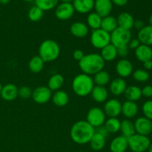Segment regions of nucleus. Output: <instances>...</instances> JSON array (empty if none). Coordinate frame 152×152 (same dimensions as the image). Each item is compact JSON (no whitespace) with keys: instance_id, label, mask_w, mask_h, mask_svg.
I'll return each mask as SVG.
<instances>
[{"instance_id":"nucleus-1","label":"nucleus","mask_w":152,"mask_h":152,"mask_svg":"<svg viewBox=\"0 0 152 152\" xmlns=\"http://www.w3.org/2000/svg\"><path fill=\"white\" fill-rule=\"evenodd\" d=\"M95 133V129L86 120H80L74 123L70 131V136L75 143L85 145L89 143Z\"/></svg>"},{"instance_id":"nucleus-2","label":"nucleus","mask_w":152,"mask_h":152,"mask_svg":"<svg viewBox=\"0 0 152 152\" xmlns=\"http://www.w3.org/2000/svg\"><path fill=\"white\" fill-rule=\"evenodd\" d=\"M105 62L99 53H88L79 62V67L83 74L91 76L104 69Z\"/></svg>"},{"instance_id":"nucleus-3","label":"nucleus","mask_w":152,"mask_h":152,"mask_svg":"<svg viewBox=\"0 0 152 152\" xmlns=\"http://www.w3.org/2000/svg\"><path fill=\"white\" fill-rule=\"evenodd\" d=\"M93 78L86 74H80L76 76L72 81V89L76 95L85 97L91 94L94 87Z\"/></svg>"},{"instance_id":"nucleus-4","label":"nucleus","mask_w":152,"mask_h":152,"mask_svg":"<svg viewBox=\"0 0 152 152\" xmlns=\"http://www.w3.org/2000/svg\"><path fill=\"white\" fill-rule=\"evenodd\" d=\"M60 54V47L56 41L46 39L41 43L39 48V56L45 62L56 60Z\"/></svg>"},{"instance_id":"nucleus-5","label":"nucleus","mask_w":152,"mask_h":152,"mask_svg":"<svg viewBox=\"0 0 152 152\" xmlns=\"http://www.w3.org/2000/svg\"><path fill=\"white\" fill-rule=\"evenodd\" d=\"M151 140L147 136L134 134L128 138L129 148L133 152H145L148 149Z\"/></svg>"},{"instance_id":"nucleus-6","label":"nucleus","mask_w":152,"mask_h":152,"mask_svg":"<svg viewBox=\"0 0 152 152\" xmlns=\"http://www.w3.org/2000/svg\"><path fill=\"white\" fill-rule=\"evenodd\" d=\"M90 41L94 48L101 50L111 43V35L101 28L94 30L91 34Z\"/></svg>"},{"instance_id":"nucleus-7","label":"nucleus","mask_w":152,"mask_h":152,"mask_svg":"<svg viewBox=\"0 0 152 152\" xmlns=\"http://www.w3.org/2000/svg\"><path fill=\"white\" fill-rule=\"evenodd\" d=\"M111 35V43L116 48L121 47L123 45H128L130 40L132 39V33L131 31L117 28Z\"/></svg>"},{"instance_id":"nucleus-8","label":"nucleus","mask_w":152,"mask_h":152,"mask_svg":"<svg viewBox=\"0 0 152 152\" xmlns=\"http://www.w3.org/2000/svg\"><path fill=\"white\" fill-rule=\"evenodd\" d=\"M105 114L103 110L98 107H94L88 111L86 121L94 129L103 126L105 122Z\"/></svg>"},{"instance_id":"nucleus-9","label":"nucleus","mask_w":152,"mask_h":152,"mask_svg":"<svg viewBox=\"0 0 152 152\" xmlns=\"http://www.w3.org/2000/svg\"><path fill=\"white\" fill-rule=\"evenodd\" d=\"M31 97L36 103L45 104L51 99L52 91L48 86H39L33 91Z\"/></svg>"},{"instance_id":"nucleus-10","label":"nucleus","mask_w":152,"mask_h":152,"mask_svg":"<svg viewBox=\"0 0 152 152\" xmlns=\"http://www.w3.org/2000/svg\"><path fill=\"white\" fill-rule=\"evenodd\" d=\"M102 110L109 118L117 117L122 113V103L117 99H110L105 102Z\"/></svg>"},{"instance_id":"nucleus-11","label":"nucleus","mask_w":152,"mask_h":152,"mask_svg":"<svg viewBox=\"0 0 152 152\" xmlns=\"http://www.w3.org/2000/svg\"><path fill=\"white\" fill-rule=\"evenodd\" d=\"M74 12L75 10L71 3H60L56 7L55 16L59 20L65 21L71 19Z\"/></svg>"},{"instance_id":"nucleus-12","label":"nucleus","mask_w":152,"mask_h":152,"mask_svg":"<svg viewBox=\"0 0 152 152\" xmlns=\"http://www.w3.org/2000/svg\"><path fill=\"white\" fill-rule=\"evenodd\" d=\"M134 125L136 134L148 137L152 133V121L146 117H138L134 121Z\"/></svg>"},{"instance_id":"nucleus-13","label":"nucleus","mask_w":152,"mask_h":152,"mask_svg":"<svg viewBox=\"0 0 152 152\" xmlns=\"http://www.w3.org/2000/svg\"><path fill=\"white\" fill-rule=\"evenodd\" d=\"M115 70L120 78H127L133 73V65L129 59H121L116 64Z\"/></svg>"},{"instance_id":"nucleus-14","label":"nucleus","mask_w":152,"mask_h":152,"mask_svg":"<svg viewBox=\"0 0 152 152\" xmlns=\"http://www.w3.org/2000/svg\"><path fill=\"white\" fill-rule=\"evenodd\" d=\"M95 13L102 18L109 16L113 8L111 0H94Z\"/></svg>"},{"instance_id":"nucleus-15","label":"nucleus","mask_w":152,"mask_h":152,"mask_svg":"<svg viewBox=\"0 0 152 152\" xmlns=\"http://www.w3.org/2000/svg\"><path fill=\"white\" fill-rule=\"evenodd\" d=\"M18 92H19V88L16 85L8 83V84H6L5 86H2L0 96L4 101L10 102V101H13L14 99H16V97L19 96Z\"/></svg>"},{"instance_id":"nucleus-16","label":"nucleus","mask_w":152,"mask_h":152,"mask_svg":"<svg viewBox=\"0 0 152 152\" xmlns=\"http://www.w3.org/2000/svg\"><path fill=\"white\" fill-rule=\"evenodd\" d=\"M109 148L111 152H126L129 148L128 138L123 135L116 137L111 140Z\"/></svg>"},{"instance_id":"nucleus-17","label":"nucleus","mask_w":152,"mask_h":152,"mask_svg":"<svg viewBox=\"0 0 152 152\" xmlns=\"http://www.w3.org/2000/svg\"><path fill=\"white\" fill-rule=\"evenodd\" d=\"M138 111H139V107L136 102L127 100L122 104L121 114L128 120L136 117L138 114Z\"/></svg>"},{"instance_id":"nucleus-18","label":"nucleus","mask_w":152,"mask_h":152,"mask_svg":"<svg viewBox=\"0 0 152 152\" xmlns=\"http://www.w3.org/2000/svg\"><path fill=\"white\" fill-rule=\"evenodd\" d=\"M110 83H111L109 86V90L113 95L119 96L124 94L125 91L127 88V84L124 79L118 77L113 80Z\"/></svg>"},{"instance_id":"nucleus-19","label":"nucleus","mask_w":152,"mask_h":152,"mask_svg":"<svg viewBox=\"0 0 152 152\" xmlns=\"http://www.w3.org/2000/svg\"><path fill=\"white\" fill-rule=\"evenodd\" d=\"M73 6L78 13L85 14L90 13L94 7V0H74Z\"/></svg>"},{"instance_id":"nucleus-20","label":"nucleus","mask_w":152,"mask_h":152,"mask_svg":"<svg viewBox=\"0 0 152 152\" xmlns=\"http://www.w3.org/2000/svg\"><path fill=\"white\" fill-rule=\"evenodd\" d=\"M117 21L119 28L128 30V31H131V29L133 28L134 19L131 13H127V12L121 13L117 16Z\"/></svg>"},{"instance_id":"nucleus-21","label":"nucleus","mask_w":152,"mask_h":152,"mask_svg":"<svg viewBox=\"0 0 152 152\" xmlns=\"http://www.w3.org/2000/svg\"><path fill=\"white\" fill-rule=\"evenodd\" d=\"M86 23L81 22H74L71 25L70 31L74 37L77 38H84L88 34L89 29Z\"/></svg>"},{"instance_id":"nucleus-22","label":"nucleus","mask_w":152,"mask_h":152,"mask_svg":"<svg viewBox=\"0 0 152 152\" xmlns=\"http://www.w3.org/2000/svg\"><path fill=\"white\" fill-rule=\"evenodd\" d=\"M135 56L142 63L146 61L152 60V48L150 46L140 44L135 50Z\"/></svg>"},{"instance_id":"nucleus-23","label":"nucleus","mask_w":152,"mask_h":152,"mask_svg":"<svg viewBox=\"0 0 152 152\" xmlns=\"http://www.w3.org/2000/svg\"><path fill=\"white\" fill-rule=\"evenodd\" d=\"M94 100L98 103L106 102L108 97V91L105 86H94L91 93Z\"/></svg>"},{"instance_id":"nucleus-24","label":"nucleus","mask_w":152,"mask_h":152,"mask_svg":"<svg viewBox=\"0 0 152 152\" xmlns=\"http://www.w3.org/2000/svg\"><path fill=\"white\" fill-rule=\"evenodd\" d=\"M137 39L140 42L141 44L145 45H152V26L146 25L142 29L138 31Z\"/></svg>"},{"instance_id":"nucleus-25","label":"nucleus","mask_w":152,"mask_h":152,"mask_svg":"<svg viewBox=\"0 0 152 152\" xmlns=\"http://www.w3.org/2000/svg\"><path fill=\"white\" fill-rule=\"evenodd\" d=\"M101 57L105 62H112L117 57V49L111 43L101 49Z\"/></svg>"},{"instance_id":"nucleus-26","label":"nucleus","mask_w":152,"mask_h":152,"mask_svg":"<svg viewBox=\"0 0 152 152\" xmlns=\"http://www.w3.org/2000/svg\"><path fill=\"white\" fill-rule=\"evenodd\" d=\"M105 142H106V137L95 132L89 143L92 150L99 151L103 149L105 145Z\"/></svg>"},{"instance_id":"nucleus-27","label":"nucleus","mask_w":152,"mask_h":152,"mask_svg":"<svg viewBox=\"0 0 152 152\" xmlns=\"http://www.w3.org/2000/svg\"><path fill=\"white\" fill-rule=\"evenodd\" d=\"M51 99L53 104L57 107L65 106L69 102V96L68 93L62 90L55 91V93L52 95Z\"/></svg>"},{"instance_id":"nucleus-28","label":"nucleus","mask_w":152,"mask_h":152,"mask_svg":"<svg viewBox=\"0 0 152 152\" xmlns=\"http://www.w3.org/2000/svg\"><path fill=\"white\" fill-rule=\"evenodd\" d=\"M124 95L127 100L137 102L142 96L141 88L137 86H127L126 91H125Z\"/></svg>"},{"instance_id":"nucleus-29","label":"nucleus","mask_w":152,"mask_h":152,"mask_svg":"<svg viewBox=\"0 0 152 152\" xmlns=\"http://www.w3.org/2000/svg\"><path fill=\"white\" fill-rule=\"evenodd\" d=\"M64 82H65V80L62 74H53L49 79L48 87L51 91H56L60 90V88L64 85Z\"/></svg>"},{"instance_id":"nucleus-30","label":"nucleus","mask_w":152,"mask_h":152,"mask_svg":"<svg viewBox=\"0 0 152 152\" xmlns=\"http://www.w3.org/2000/svg\"><path fill=\"white\" fill-rule=\"evenodd\" d=\"M117 28V18L113 16H108L102 19V23H101V29L106 31L108 34H111Z\"/></svg>"},{"instance_id":"nucleus-31","label":"nucleus","mask_w":152,"mask_h":152,"mask_svg":"<svg viewBox=\"0 0 152 152\" xmlns=\"http://www.w3.org/2000/svg\"><path fill=\"white\" fill-rule=\"evenodd\" d=\"M120 131L121 132L122 135L126 138L130 137L132 135L136 134L134 123L131 121L130 120H128V119L121 121Z\"/></svg>"},{"instance_id":"nucleus-32","label":"nucleus","mask_w":152,"mask_h":152,"mask_svg":"<svg viewBox=\"0 0 152 152\" xmlns=\"http://www.w3.org/2000/svg\"><path fill=\"white\" fill-rule=\"evenodd\" d=\"M44 65L45 62L39 56H35L32 57L28 62V68H29L30 71L34 74H38V73L41 72L44 68Z\"/></svg>"},{"instance_id":"nucleus-33","label":"nucleus","mask_w":152,"mask_h":152,"mask_svg":"<svg viewBox=\"0 0 152 152\" xmlns=\"http://www.w3.org/2000/svg\"><path fill=\"white\" fill-rule=\"evenodd\" d=\"M93 80L96 86H105L111 82V77L106 71L102 70L94 75Z\"/></svg>"},{"instance_id":"nucleus-34","label":"nucleus","mask_w":152,"mask_h":152,"mask_svg":"<svg viewBox=\"0 0 152 152\" xmlns=\"http://www.w3.org/2000/svg\"><path fill=\"white\" fill-rule=\"evenodd\" d=\"M120 124L121 121L117 117H111L105 120L104 126L109 134H115L120 132Z\"/></svg>"},{"instance_id":"nucleus-35","label":"nucleus","mask_w":152,"mask_h":152,"mask_svg":"<svg viewBox=\"0 0 152 152\" xmlns=\"http://www.w3.org/2000/svg\"><path fill=\"white\" fill-rule=\"evenodd\" d=\"M102 19L100 16L95 12L90 13L87 17V25L88 28H91L92 31L97 30L101 28Z\"/></svg>"},{"instance_id":"nucleus-36","label":"nucleus","mask_w":152,"mask_h":152,"mask_svg":"<svg viewBox=\"0 0 152 152\" xmlns=\"http://www.w3.org/2000/svg\"><path fill=\"white\" fill-rule=\"evenodd\" d=\"M59 0H35V5L43 11L52 10L58 5Z\"/></svg>"},{"instance_id":"nucleus-37","label":"nucleus","mask_w":152,"mask_h":152,"mask_svg":"<svg viewBox=\"0 0 152 152\" xmlns=\"http://www.w3.org/2000/svg\"><path fill=\"white\" fill-rule=\"evenodd\" d=\"M43 14H44V11L37 6L34 5L28 10V16L30 20L32 22H38L43 17Z\"/></svg>"},{"instance_id":"nucleus-38","label":"nucleus","mask_w":152,"mask_h":152,"mask_svg":"<svg viewBox=\"0 0 152 152\" xmlns=\"http://www.w3.org/2000/svg\"><path fill=\"white\" fill-rule=\"evenodd\" d=\"M133 79L139 83H145L149 80V74L144 69H137L132 73Z\"/></svg>"},{"instance_id":"nucleus-39","label":"nucleus","mask_w":152,"mask_h":152,"mask_svg":"<svg viewBox=\"0 0 152 152\" xmlns=\"http://www.w3.org/2000/svg\"><path fill=\"white\" fill-rule=\"evenodd\" d=\"M142 111L144 117L152 121V100H147L142 106Z\"/></svg>"},{"instance_id":"nucleus-40","label":"nucleus","mask_w":152,"mask_h":152,"mask_svg":"<svg viewBox=\"0 0 152 152\" xmlns=\"http://www.w3.org/2000/svg\"><path fill=\"white\" fill-rule=\"evenodd\" d=\"M32 92L33 91L28 86H22L19 88L18 94H19V97L22 98V99H28L32 96Z\"/></svg>"},{"instance_id":"nucleus-41","label":"nucleus","mask_w":152,"mask_h":152,"mask_svg":"<svg viewBox=\"0 0 152 152\" xmlns=\"http://www.w3.org/2000/svg\"><path fill=\"white\" fill-rule=\"evenodd\" d=\"M117 56L123 59H126V56L129 54V48L128 45H123L117 48Z\"/></svg>"},{"instance_id":"nucleus-42","label":"nucleus","mask_w":152,"mask_h":152,"mask_svg":"<svg viewBox=\"0 0 152 152\" xmlns=\"http://www.w3.org/2000/svg\"><path fill=\"white\" fill-rule=\"evenodd\" d=\"M142 92V96L146 98H151L152 97V86L148 85L145 86L141 89Z\"/></svg>"},{"instance_id":"nucleus-43","label":"nucleus","mask_w":152,"mask_h":152,"mask_svg":"<svg viewBox=\"0 0 152 152\" xmlns=\"http://www.w3.org/2000/svg\"><path fill=\"white\" fill-rule=\"evenodd\" d=\"M140 42L139 41L137 38V39H132L130 42L128 44V47L129 49H132V50H136L140 45Z\"/></svg>"},{"instance_id":"nucleus-44","label":"nucleus","mask_w":152,"mask_h":152,"mask_svg":"<svg viewBox=\"0 0 152 152\" xmlns=\"http://www.w3.org/2000/svg\"><path fill=\"white\" fill-rule=\"evenodd\" d=\"M84 52L82 50H80V49H77V50H75L73 52V58H74L75 60L78 61V62H80V61L84 57Z\"/></svg>"},{"instance_id":"nucleus-45","label":"nucleus","mask_w":152,"mask_h":152,"mask_svg":"<svg viewBox=\"0 0 152 152\" xmlns=\"http://www.w3.org/2000/svg\"><path fill=\"white\" fill-rule=\"evenodd\" d=\"M95 132H97V133L100 134H102V136L105 137H107L108 136V134H109V133L108 132V131L106 130V129H105V127L103 126H99V127L96 128V129H95Z\"/></svg>"},{"instance_id":"nucleus-46","label":"nucleus","mask_w":152,"mask_h":152,"mask_svg":"<svg viewBox=\"0 0 152 152\" xmlns=\"http://www.w3.org/2000/svg\"><path fill=\"white\" fill-rule=\"evenodd\" d=\"M145 27V25H144L143 21L140 20V19H137V20H134V27L135 29L137 30L138 31H140L141 29Z\"/></svg>"},{"instance_id":"nucleus-47","label":"nucleus","mask_w":152,"mask_h":152,"mask_svg":"<svg viewBox=\"0 0 152 152\" xmlns=\"http://www.w3.org/2000/svg\"><path fill=\"white\" fill-rule=\"evenodd\" d=\"M111 1H112L113 4L118 6V7H123V6L127 4L129 0H111Z\"/></svg>"},{"instance_id":"nucleus-48","label":"nucleus","mask_w":152,"mask_h":152,"mask_svg":"<svg viewBox=\"0 0 152 152\" xmlns=\"http://www.w3.org/2000/svg\"><path fill=\"white\" fill-rule=\"evenodd\" d=\"M143 67H144V70H145V71H150V70H151L152 69L151 60L146 61V62H143Z\"/></svg>"},{"instance_id":"nucleus-49","label":"nucleus","mask_w":152,"mask_h":152,"mask_svg":"<svg viewBox=\"0 0 152 152\" xmlns=\"http://www.w3.org/2000/svg\"><path fill=\"white\" fill-rule=\"evenodd\" d=\"M10 1V0H0V4H7Z\"/></svg>"},{"instance_id":"nucleus-50","label":"nucleus","mask_w":152,"mask_h":152,"mask_svg":"<svg viewBox=\"0 0 152 152\" xmlns=\"http://www.w3.org/2000/svg\"><path fill=\"white\" fill-rule=\"evenodd\" d=\"M59 1H62V3H71L74 0H59Z\"/></svg>"},{"instance_id":"nucleus-51","label":"nucleus","mask_w":152,"mask_h":152,"mask_svg":"<svg viewBox=\"0 0 152 152\" xmlns=\"http://www.w3.org/2000/svg\"><path fill=\"white\" fill-rule=\"evenodd\" d=\"M148 22H149V25L152 26V14L149 16V19H148Z\"/></svg>"},{"instance_id":"nucleus-52","label":"nucleus","mask_w":152,"mask_h":152,"mask_svg":"<svg viewBox=\"0 0 152 152\" xmlns=\"http://www.w3.org/2000/svg\"><path fill=\"white\" fill-rule=\"evenodd\" d=\"M148 152H152V142H151V144H150V146L149 148H148Z\"/></svg>"},{"instance_id":"nucleus-53","label":"nucleus","mask_w":152,"mask_h":152,"mask_svg":"<svg viewBox=\"0 0 152 152\" xmlns=\"http://www.w3.org/2000/svg\"><path fill=\"white\" fill-rule=\"evenodd\" d=\"M1 88H2V86H1V83H0V94H1Z\"/></svg>"},{"instance_id":"nucleus-54","label":"nucleus","mask_w":152,"mask_h":152,"mask_svg":"<svg viewBox=\"0 0 152 152\" xmlns=\"http://www.w3.org/2000/svg\"><path fill=\"white\" fill-rule=\"evenodd\" d=\"M25 1H35V0H24Z\"/></svg>"},{"instance_id":"nucleus-55","label":"nucleus","mask_w":152,"mask_h":152,"mask_svg":"<svg viewBox=\"0 0 152 152\" xmlns=\"http://www.w3.org/2000/svg\"><path fill=\"white\" fill-rule=\"evenodd\" d=\"M151 100H152V97H151Z\"/></svg>"},{"instance_id":"nucleus-56","label":"nucleus","mask_w":152,"mask_h":152,"mask_svg":"<svg viewBox=\"0 0 152 152\" xmlns=\"http://www.w3.org/2000/svg\"><path fill=\"white\" fill-rule=\"evenodd\" d=\"M151 62H152V60H151Z\"/></svg>"}]
</instances>
